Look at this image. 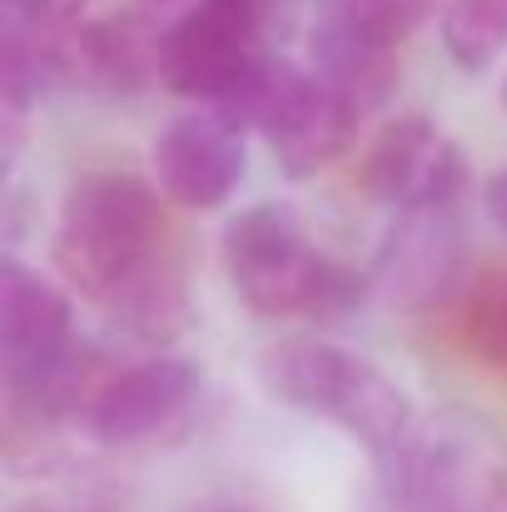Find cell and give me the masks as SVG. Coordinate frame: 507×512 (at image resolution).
Wrapping results in <instances>:
<instances>
[{
    "instance_id": "obj_1",
    "label": "cell",
    "mask_w": 507,
    "mask_h": 512,
    "mask_svg": "<svg viewBox=\"0 0 507 512\" xmlns=\"http://www.w3.org/2000/svg\"><path fill=\"white\" fill-rule=\"evenodd\" d=\"M160 239H165V214H160V194L145 179L120 170H90L70 179L60 199L50 259L75 294L105 304L150 259L165 254Z\"/></svg>"
},
{
    "instance_id": "obj_2",
    "label": "cell",
    "mask_w": 507,
    "mask_h": 512,
    "mask_svg": "<svg viewBox=\"0 0 507 512\" xmlns=\"http://www.w3.org/2000/svg\"><path fill=\"white\" fill-rule=\"evenodd\" d=\"M388 512H503L507 438L473 408H438L378 458Z\"/></svg>"
},
{
    "instance_id": "obj_3",
    "label": "cell",
    "mask_w": 507,
    "mask_h": 512,
    "mask_svg": "<svg viewBox=\"0 0 507 512\" xmlns=\"http://www.w3.org/2000/svg\"><path fill=\"white\" fill-rule=\"evenodd\" d=\"M264 388L304 418H324L373 458H388L413 433L408 393L363 353L329 339H284L264 348Z\"/></svg>"
},
{
    "instance_id": "obj_4",
    "label": "cell",
    "mask_w": 507,
    "mask_h": 512,
    "mask_svg": "<svg viewBox=\"0 0 507 512\" xmlns=\"http://www.w3.org/2000/svg\"><path fill=\"white\" fill-rule=\"evenodd\" d=\"M219 115L239 135L259 130L289 179H314L343 160L363 120V110L343 90L284 55H264L254 75L219 105Z\"/></svg>"
},
{
    "instance_id": "obj_5",
    "label": "cell",
    "mask_w": 507,
    "mask_h": 512,
    "mask_svg": "<svg viewBox=\"0 0 507 512\" xmlns=\"http://www.w3.org/2000/svg\"><path fill=\"white\" fill-rule=\"evenodd\" d=\"M438 5L443 0H319L309 25L314 75L368 115L398 80V45L438 15Z\"/></svg>"
},
{
    "instance_id": "obj_6",
    "label": "cell",
    "mask_w": 507,
    "mask_h": 512,
    "mask_svg": "<svg viewBox=\"0 0 507 512\" xmlns=\"http://www.w3.org/2000/svg\"><path fill=\"white\" fill-rule=\"evenodd\" d=\"M329 254H319L284 204H249L224 224L229 289L259 319H309Z\"/></svg>"
},
{
    "instance_id": "obj_7",
    "label": "cell",
    "mask_w": 507,
    "mask_h": 512,
    "mask_svg": "<svg viewBox=\"0 0 507 512\" xmlns=\"http://www.w3.org/2000/svg\"><path fill=\"white\" fill-rule=\"evenodd\" d=\"M264 15L244 0H199L165 25L160 90L219 110L264 60Z\"/></svg>"
},
{
    "instance_id": "obj_8",
    "label": "cell",
    "mask_w": 507,
    "mask_h": 512,
    "mask_svg": "<svg viewBox=\"0 0 507 512\" xmlns=\"http://www.w3.org/2000/svg\"><path fill=\"white\" fill-rule=\"evenodd\" d=\"M199 408V368L179 353H150L115 368L85 413V428L105 448H155L189 428Z\"/></svg>"
},
{
    "instance_id": "obj_9",
    "label": "cell",
    "mask_w": 507,
    "mask_h": 512,
    "mask_svg": "<svg viewBox=\"0 0 507 512\" xmlns=\"http://www.w3.org/2000/svg\"><path fill=\"white\" fill-rule=\"evenodd\" d=\"M363 189L393 214L453 209L458 194L468 189V160L428 115H403L383 125L378 140L368 145Z\"/></svg>"
},
{
    "instance_id": "obj_10",
    "label": "cell",
    "mask_w": 507,
    "mask_h": 512,
    "mask_svg": "<svg viewBox=\"0 0 507 512\" xmlns=\"http://www.w3.org/2000/svg\"><path fill=\"white\" fill-rule=\"evenodd\" d=\"M463 269V234L453 209H423V214H398L393 229L383 234L373 254V294L393 309H433L448 299Z\"/></svg>"
},
{
    "instance_id": "obj_11",
    "label": "cell",
    "mask_w": 507,
    "mask_h": 512,
    "mask_svg": "<svg viewBox=\"0 0 507 512\" xmlns=\"http://www.w3.org/2000/svg\"><path fill=\"white\" fill-rule=\"evenodd\" d=\"M160 40L165 30L150 25L140 10L130 15H80L55 40V65L65 85L135 95L160 85Z\"/></svg>"
},
{
    "instance_id": "obj_12",
    "label": "cell",
    "mask_w": 507,
    "mask_h": 512,
    "mask_svg": "<svg viewBox=\"0 0 507 512\" xmlns=\"http://www.w3.org/2000/svg\"><path fill=\"white\" fill-rule=\"evenodd\" d=\"M75 309L70 294L40 279L30 264H0V368L5 388L45 378L75 348Z\"/></svg>"
},
{
    "instance_id": "obj_13",
    "label": "cell",
    "mask_w": 507,
    "mask_h": 512,
    "mask_svg": "<svg viewBox=\"0 0 507 512\" xmlns=\"http://www.w3.org/2000/svg\"><path fill=\"white\" fill-rule=\"evenodd\" d=\"M155 179L179 209L209 214L234 199L244 179V135L219 110H189L155 140Z\"/></svg>"
},
{
    "instance_id": "obj_14",
    "label": "cell",
    "mask_w": 507,
    "mask_h": 512,
    "mask_svg": "<svg viewBox=\"0 0 507 512\" xmlns=\"http://www.w3.org/2000/svg\"><path fill=\"white\" fill-rule=\"evenodd\" d=\"M120 334H130L135 343H155L165 348L189 329V294H184V279L179 269L169 264L165 254L150 259L125 289H115L105 304H100Z\"/></svg>"
},
{
    "instance_id": "obj_15",
    "label": "cell",
    "mask_w": 507,
    "mask_h": 512,
    "mask_svg": "<svg viewBox=\"0 0 507 512\" xmlns=\"http://www.w3.org/2000/svg\"><path fill=\"white\" fill-rule=\"evenodd\" d=\"M438 30L448 60L468 75H483L507 50V0H448Z\"/></svg>"
},
{
    "instance_id": "obj_16",
    "label": "cell",
    "mask_w": 507,
    "mask_h": 512,
    "mask_svg": "<svg viewBox=\"0 0 507 512\" xmlns=\"http://www.w3.org/2000/svg\"><path fill=\"white\" fill-rule=\"evenodd\" d=\"M463 348L478 368L507 378V279H493L488 289H478L463 309Z\"/></svg>"
},
{
    "instance_id": "obj_17",
    "label": "cell",
    "mask_w": 507,
    "mask_h": 512,
    "mask_svg": "<svg viewBox=\"0 0 507 512\" xmlns=\"http://www.w3.org/2000/svg\"><path fill=\"white\" fill-rule=\"evenodd\" d=\"M373 294V279L368 274H358L353 264H338L329 259V269H324V284H319V294H314V309H309V324H319V329H329V324H343L363 299Z\"/></svg>"
},
{
    "instance_id": "obj_18",
    "label": "cell",
    "mask_w": 507,
    "mask_h": 512,
    "mask_svg": "<svg viewBox=\"0 0 507 512\" xmlns=\"http://www.w3.org/2000/svg\"><path fill=\"white\" fill-rule=\"evenodd\" d=\"M85 15V0H0V35H60Z\"/></svg>"
},
{
    "instance_id": "obj_19",
    "label": "cell",
    "mask_w": 507,
    "mask_h": 512,
    "mask_svg": "<svg viewBox=\"0 0 507 512\" xmlns=\"http://www.w3.org/2000/svg\"><path fill=\"white\" fill-rule=\"evenodd\" d=\"M10 512H110V508H100V503L85 498V493H45V498H25V503H15Z\"/></svg>"
},
{
    "instance_id": "obj_20",
    "label": "cell",
    "mask_w": 507,
    "mask_h": 512,
    "mask_svg": "<svg viewBox=\"0 0 507 512\" xmlns=\"http://www.w3.org/2000/svg\"><path fill=\"white\" fill-rule=\"evenodd\" d=\"M483 214H488V219L507 234V170H498V174H488V179H483Z\"/></svg>"
},
{
    "instance_id": "obj_21",
    "label": "cell",
    "mask_w": 507,
    "mask_h": 512,
    "mask_svg": "<svg viewBox=\"0 0 507 512\" xmlns=\"http://www.w3.org/2000/svg\"><path fill=\"white\" fill-rule=\"evenodd\" d=\"M244 5H254V10H259V15H264V25H269V20H274V10H284V5H279V0H244Z\"/></svg>"
},
{
    "instance_id": "obj_22",
    "label": "cell",
    "mask_w": 507,
    "mask_h": 512,
    "mask_svg": "<svg viewBox=\"0 0 507 512\" xmlns=\"http://www.w3.org/2000/svg\"><path fill=\"white\" fill-rule=\"evenodd\" d=\"M204 512H244V508H204Z\"/></svg>"
},
{
    "instance_id": "obj_23",
    "label": "cell",
    "mask_w": 507,
    "mask_h": 512,
    "mask_svg": "<svg viewBox=\"0 0 507 512\" xmlns=\"http://www.w3.org/2000/svg\"><path fill=\"white\" fill-rule=\"evenodd\" d=\"M140 5H169V0H140Z\"/></svg>"
},
{
    "instance_id": "obj_24",
    "label": "cell",
    "mask_w": 507,
    "mask_h": 512,
    "mask_svg": "<svg viewBox=\"0 0 507 512\" xmlns=\"http://www.w3.org/2000/svg\"><path fill=\"white\" fill-rule=\"evenodd\" d=\"M503 105H507V80H503Z\"/></svg>"
}]
</instances>
